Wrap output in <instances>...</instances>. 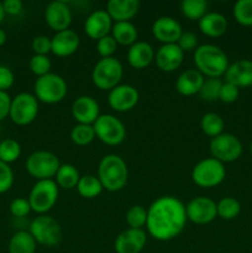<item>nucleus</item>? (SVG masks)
<instances>
[{
	"instance_id": "obj_1",
	"label": "nucleus",
	"mask_w": 252,
	"mask_h": 253,
	"mask_svg": "<svg viewBox=\"0 0 252 253\" xmlns=\"http://www.w3.org/2000/svg\"><path fill=\"white\" fill-rule=\"evenodd\" d=\"M185 205L178 198L160 197L147 209L146 227L158 241H169L182 234L187 224Z\"/></svg>"
},
{
	"instance_id": "obj_2",
	"label": "nucleus",
	"mask_w": 252,
	"mask_h": 253,
	"mask_svg": "<svg viewBox=\"0 0 252 253\" xmlns=\"http://www.w3.org/2000/svg\"><path fill=\"white\" fill-rule=\"evenodd\" d=\"M198 71L208 78H220L229 68V58L220 47L205 43L198 46L193 54Z\"/></svg>"
},
{
	"instance_id": "obj_3",
	"label": "nucleus",
	"mask_w": 252,
	"mask_h": 253,
	"mask_svg": "<svg viewBox=\"0 0 252 253\" xmlns=\"http://www.w3.org/2000/svg\"><path fill=\"white\" fill-rule=\"evenodd\" d=\"M98 178L108 192H119L127 184L128 168L118 155H106L98 167Z\"/></svg>"
},
{
	"instance_id": "obj_4",
	"label": "nucleus",
	"mask_w": 252,
	"mask_h": 253,
	"mask_svg": "<svg viewBox=\"0 0 252 253\" xmlns=\"http://www.w3.org/2000/svg\"><path fill=\"white\" fill-rule=\"evenodd\" d=\"M124 76V67L115 57L100 58L91 71V81L100 90L114 89L120 84Z\"/></svg>"
},
{
	"instance_id": "obj_5",
	"label": "nucleus",
	"mask_w": 252,
	"mask_h": 253,
	"mask_svg": "<svg viewBox=\"0 0 252 253\" xmlns=\"http://www.w3.org/2000/svg\"><path fill=\"white\" fill-rule=\"evenodd\" d=\"M68 86L63 77L56 73H48L36 79L34 84V95L41 103H61L67 95Z\"/></svg>"
},
{
	"instance_id": "obj_6",
	"label": "nucleus",
	"mask_w": 252,
	"mask_h": 253,
	"mask_svg": "<svg viewBox=\"0 0 252 253\" xmlns=\"http://www.w3.org/2000/svg\"><path fill=\"white\" fill-rule=\"evenodd\" d=\"M58 194V185L53 179L37 180L29 195L31 210L40 215H44L56 205Z\"/></svg>"
},
{
	"instance_id": "obj_7",
	"label": "nucleus",
	"mask_w": 252,
	"mask_h": 253,
	"mask_svg": "<svg viewBox=\"0 0 252 253\" xmlns=\"http://www.w3.org/2000/svg\"><path fill=\"white\" fill-rule=\"evenodd\" d=\"M25 167H26L27 173L35 179H52L56 177L61 167V162L53 152L42 150L31 153L27 157Z\"/></svg>"
},
{
	"instance_id": "obj_8",
	"label": "nucleus",
	"mask_w": 252,
	"mask_h": 253,
	"mask_svg": "<svg viewBox=\"0 0 252 253\" xmlns=\"http://www.w3.org/2000/svg\"><path fill=\"white\" fill-rule=\"evenodd\" d=\"M226 175L224 163L215 158H204L193 167L192 179L198 187L214 188L221 184Z\"/></svg>"
},
{
	"instance_id": "obj_9",
	"label": "nucleus",
	"mask_w": 252,
	"mask_h": 253,
	"mask_svg": "<svg viewBox=\"0 0 252 253\" xmlns=\"http://www.w3.org/2000/svg\"><path fill=\"white\" fill-rule=\"evenodd\" d=\"M29 232L37 244L44 247L57 246L62 240L61 225L49 215H40L32 220Z\"/></svg>"
},
{
	"instance_id": "obj_10",
	"label": "nucleus",
	"mask_w": 252,
	"mask_h": 253,
	"mask_svg": "<svg viewBox=\"0 0 252 253\" xmlns=\"http://www.w3.org/2000/svg\"><path fill=\"white\" fill-rule=\"evenodd\" d=\"M93 127L96 137L108 146L120 145L126 137L125 125L111 114H100Z\"/></svg>"
},
{
	"instance_id": "obj_11",
	"label": "nucleus",
	"mask_w": 252,
	"mask_h": 253,
	"mask_svg": "<svg viewBox=\"0 0 252 253\" xmlns=\"http://www.w3.org/2000/svg\"><path fill=\"white\" fill-rule=\"evenodd\" d=\"M39 114V100L34 94L20 93L12 98L9 118L19 126H26L34 123Z\"/></svg>"
},
{
	"instance_id": "obj_12",
	"label": "nucleus",
	"mask_w": 252,
	"mask_h": 253,
	"mask_svg": "<svg viewBox=\"0 0 252 253\" xmlns=\"http://www.w3.org/2000/svg\"><path fill=\"white\" fill-rule=\"evenodd\" d=\"M211 157L221 163H230L239 160L242 155V143L232 133H224L211 138L209 143Z\"/></svg>"
},
{
	"instance_id": "obj_13",
	"label": "nucleus",
	"mask_w": 252,
	"mask_h": 253,
	"mask_svg": "<svg viewBox=\"0 0 252 253\" xmlns=\"http://www.w3.org/2000/svg\"><path fill=\"white\" fill-rule=\"evenodd\" d=\"M185 214L193 224H210L217 216L216 203L208 197H195L185 205Z\"/></svg>"
},
{
	"instance_id": "obj_14",
	"label": "nucleus",
	"mask_w": 252,
	"mask_h": 253,
	"mask_svg": "<svg viewBox=\"0 0 252 253\" xmlns=\"http://www.w3.org/2000/svg\"><path fill=\"white\" fill-rule=\"evenodd\" d=\"M140 99V94L135 86L130 84H119L109 91L108 103L113 110L126 113L135 108Z\"/></svg>"
},
{
	"instance_id": "obj_15",
	"label": "nucleus",
	"mask_w": 252,
	"mask_h": 253,
	"mask_svg": "<svg viewBox=\"0 0 252 253\" xmlns=\"http://www.w3.org/2000/svg\"><path fill=\"white\" fill-rule=\"evenodd\" d=\"M72 10L67 2L62 0L49 2L44 10V20L49 29L59 32L63 30H68L72 24Z\"/></svg>"
},
{
	"instance_id": "obj_16",
	"label": "nucleus",
	"mask_w": 252,
	"mask_h": 253,
	"mask_svg": "<svg viewBox=\"0 0 252 253\" xmlns=\"http://www.w3.org/2000/svg\"><path fill=\"white\" fill-rule=\"evenodd\" d=\"M111 29H113V20L106 10L103 9L94 10L84 22V32L89 39L95 41L108 36L111 32Z\"/></svg>"
},
{
	"instance_id": "obj_17",
	"label": "nucleus",
	"mask_w": 252,
	"mask_h": 253,
	"mask_svg": "<svg viewBox=\"0 0 252 253\" xmlns=\"http://www.w3.org/2000/svg\"><path fill=\"white\" fill-rule=\"evenodd\" d=\"M147 244L143 229H127L115 240L114 250L116 253H141Z\"/></svg>"
},
{
	"instance_id": "obj_18",
	"label": "nucleus",
	"mask_w": 252,
	"mask_h": 253,
	"mask_svg": "<svg viewBox=\"0 0 252 253\" xmlns=\"http://www.w3.org/2000/svg\"><path fill=\"white\" fill-rule=\"evenodd\" d=\"M72 115L78 124L93 125L96 119L100 116L99 104L93 96H78L72 104Z\"/></svg>"
},
{
	"instance_id": "obj_19",
	"label": "nucleus",
	"mask_w": 252,
	"mask_h": 253,
	"mask_svg": "<svg viewBox=\"0 0 252 253\" xmlns=\"http://www.w3.org/2000/svg\"><path fill=\"white\" fill-rule=\"evenodd\" d=\"M183 30L179 22L170 16H161L152 24V35L163 44L177 43Z\"/></svg>"
},
{
	"instance_id": "obj_20",
	"label": "nucleus",
	"mask_w": 252,
	"mask_h": 253,
	"mask_svg": "<svg viewBox=\"0 0 252 253\" xmlns=\"http://www.w3.org/2000/svg\"><path fill=\"white\" fill-rule=\"evenodd\" d=\"M184 59V52L177 43L162 44L155 54V61L158 69L166 73L174 72L179 68Z\"/></svg>"
},
{
	"instance_id": "obj_21",
	"label": "nucleus",
	"mask_w": 252,
	"mask_h": 253,
	"mask_svg": "<svg viewBox=\"0 0 252 253\" xmlns=\"http://www.w3.org/2000/svg\"><path fill=\"white\" fill-rule=\"evenodd\" d=\"M52 53L57 57H69L76 53L81 44L78 34L73 30H63L54 34L51 39Z\"/></svg>"
},
{
	"instance_id": "obj_22",
	"label": "nucleus",
	"mask_w": 252,
	"mask_h": 253,
	"mask_svg": "<svg viewBox=\"0 0 252 253\" xmlns=\"http://www.w3.org/2000/svg\"><path fill=\"white\" fill-rule=\"evenodd\" d=\"M225 82L236 85L237 88H247L252 85V61L240 59L230 64L225 73Z\"/></svg>"
},
{
	"instance_id": "obj_23",
	"label": "nucleus",
	"mask_w": 252,
	"mask_h": 253,
	"mask_svg": "<svg viewBox=\"0 0 252 253\" xmlns=\"http://www.w3.org/2000/svg\"><path fill=\"white\" fill-rule=\"evenodd\" d=\"M204 76L198 69L190 68L185 69L175 81V89L180 95L192 96L199 94L203 84H204Z\"/></svg>"
},
{
	"instance_id": "obj_24",
	"label": "nucleus",
	"mask_w": 252,
	"mask_h": 253,
	"mask_svg": "<svg viewBox=\"0 0 252 253\" xmlns=\"http://www.w3.org/2000/svg\"><path fill=\"white\" fill-rule=\"evenodd\" d=\"M155 49L148 42L137 41L127 51V62L132 68L145 69L155 61Z\"/></svg>"
},
{
	"instance_id": "obj_25",
	"label": "nucleus",
	"mask_w": 252,
	"mask_h": 253,
	"mask_svg": "<svg viewBox=\"0 0 252 253\" xmlns=\"http://www.w3.org/2000/svg\"><path fill=\"white\" fill-rule=\"evenodd\" d=\"M138 9V0H109L106 4V12L115 22L130 21L137 15Z\"/></svg>"
},
{
	"instance_id": "obj_26",
	"label": "nucleus",
	"mask_w": 252,
	"mask_h": 253,
	"mask_svg": "<svg viewBox=\"0 0 252 253\" xmlns=\"http://www.w3.org/2000/svg\"><path fill=\"white\" fill-rule=\"evenodd\" d=\"M198 22L200 32L208 37H220L227 30V19L220 12H207Z\"/></svg>"
},
{
	"instance_id": "obj_27",
	"label": "nucleus",
	"mask_w": 252,
	"mask_h": 253,
	"mask_svg": "<svg viewBox=\"0 0 252 253\" xmlns=\"http://www.w3.org/2000/svg\"><path fill=\"white\" fill-rule=\"evenodd\" d=\"M111 36L116 41V43L121 46H132L137 42L138 32L135 25L131 21L115 22L111 29Z\"/></svg>"
},
{
	"instance_id": "obj_28",
	"label": "nucleus",
	"mask_w": 252,
	"mask_h": 253,
	"mask_svg": "<svg viewBox=\"0 0 252 253\" xmlns=\"http://www.w3.org/2000/svg\"><path fill=\"white\" fill-rule=\"evenodd\" d=\"M9 253H35L37 242L29 231H17L9 241Z\"/></svg>"
},
{
	"instance_id": "obj_29",
	"label": "nucleus",
	"mask_w": 252,
	"mask_h": 253,
	"mask_svg": "<svg viewBox=\"0 0 252 253\" xmlns=\"http://www.w3.org/2000/svg\"><path fill=\"white\" fill-rule=\"evenodd\" d=\"M54 178H56L54 182L57 183L59 188L69 190L77 188V184H78L79 179H81V175H79L78 169L73 165L64 163V165H61Z\"/></svg>"
},
{
	"instance_id": "obj_30",
	"label": "nucleus",
	"mask_w": 252,
	"mask_h": 253,
	"mask_svg": "<svg viewBox=\"0 0 252 253\" xmlns=\"http://www.w3.org/2000/svg\"><path fill=\"white\" fill-rule=\"evenodd\" d=\"M103 189V184L99 178L91 174H85L81 177L78 184H77V190L84 199H94V198L99 197Z\"/></svg>"
},
{
	"instance_id": "obj_31",
	"label": "nucleus",
	"mask_w": 252,
	"mask_h": 253,
	"mask_svg": "<svg viewBox=\"0 0 252 253\" xmlns=\"http://www.w3.org/2000/svg\"><path fill=\"white\" fill-rule=\"evenodd\" d=\"M224 119L216 113L204 114L202 120H200V128H202V131L205 135L211 138L221 135L222 131H224Z\"/></svg>"
},
{
	"instance_id": "obj_32",
	"label": "nucleus",
	"mask_w": 252,
	"mask_h": 253,
	"mask_svg": "<svg viewBox=\"0 0 252 253\" xmlns=\"http://www.w3.org/2000/svg\"><path fill=\"white\" fill-rule=\"evenodd\" d=\"M180 11L187 19L199 21L208 12V2L205 0H183L180 2Z\"/></svg>"
},
{
	"instance_id": "obj_33",
	"label": "nucleus",
	"mask_w": 252,
	"mask_h": 253,
	"mask_svg": "<svg viewBox=\"0 0 252 253\" xmlns=\"http://www.w3.org/2000/svg\"><path fill=\"white\" fill-rule=\"evenodd\" d=\"M217 216L222 220H232L239 216L241 211V205L239 200L232 197H225L216 203Z\"/></svg>"
},
{
	"instance_id": "obj_34",
	"label": "nucleus",
	"mask_w": 252,
	"mask_h": 253,
	"mask_svg": "<svg viewBox=\"0 0 252 253\" xmlns=\"http://www.w3.org/2000/svg\"><path fill=\"white\" fill-rule=\"evenodd\" d=\"M21 156V146L14 138H5L0 142V161L6 165L15 162Z\"/></svg>"
},
{
	"instance_id": "obj_35",
	"label": "nucleus",
	"mask_w": 252,
	"mask_h": 253,
	"mask_svg": "<svg viewBox=\"0 0 252 253\" xmlns=\"http://www.w3.org/2000/svg\"><path fill=\"white\" fill-rule=\"evenodd\" d=\"M95 131L93 125H84V124H77L71 131V140L77 146H86L91 143L95 138Z\"/></svg>"
},
{
	"instance_id": "obj_36",
	"label": "nucleus",
	"mask_w": 252,
	"mask_h": 253,
	"mask_svg": "<svg viewBox=\"0 0 252 253\" xmlns=\"http://www.w3.org/2000/svg\"><path fill=\"white\" fill-rule=\"evenodd\" d=\"M147 222V210L142 205H133L126 212V224L128 229H142Z\"/></svg>"
},
{
	"instance_id": "obj_37",
	"label": "nucleus",
	"mask_w": 252,
	"mask_h": 253,
	"mask_svg": "<svg viewBox=\"0 0 252 253\" xmlns=\"http://www.w3.org/2000/svg\"><path fill=\"white\" fill-rule=\"evenodd\" d=\"M234 17L242 26H252V0H239L235 2Z\"/></svg>"
},
{
	"instance_id": "obj_38",
	"label": "nucleus",
	"mask_w": 252,
	"mask_h": 253,
	"mask_svg": "<svg viewBox=\"0 0 252 253\" xmlns=\"http://www.w3.org/2000/svg\"><path fill=\"white\" fill-rule=\"evenodd\" d=\"M222 82L220 78H208L204 81L202 89L199 91V96L205 101H215L219 99L220 90H221Z\"/></svg>"
},
{
	"instance_id": "obj_39",
	"label": "nucleus",
	"mask_w": 252,
	"mask_h": 253,
	"mask_svg": "<svg viewBox=\"0 0 252 253\" xmlns=\"http://www.w3.org/2000/svg\"><path fill=\"white\" fill-rule=\"evenodd\" d=\"M51 59L48 56H41V54H34L29 62V68L37 78L43 77L51 73Z\"/></svg>"
},
{
	"instance_id": "obj_40",
	"label": "nucleus",
	"mask_w": 252,
	"mask_h": 253,
	"mask_svg": "<svg viewBox=\"0 0 252 253\" xmlns=\"http://www.w3.org/2000/svg\"><path fill=\"white\" fill-rule=\"evenodd\" d=\"M116 49H118V43H116V41L111 35H108V36L96 41V52H98V54L101 58L113 57Z\"/></svg>"
},
{
	"instance_id": "obj_41",
	"label": "nucleus",
	"mask_w": 252,
	"mask_h": 253,
	"mask_svg": "<svg viewBox=\"0 0 252 253\" xmlns=\"http://www.w3.org/2000/svg\"><path fill=\"white\" fill-rule=\"evenodd\" d=\"M14 184V172L9 165L0 161V194L9 192Z\"/></svg>"
},
{
	"instance_id": "obj_42",
	"label": "nucleus",
	"mask_w": 252,
	"mask_h": 253,
	"mask_svg": "<svg viewBox=\"0 0 252 253\" xmlns=\"http://www.w3.org/2000/svg\"><path fill=\"white\" fill-rule=\"evenodd\" d=\"M31 48L35 54H41V56H48L49 52H52V41L49 37L44 35H40L32 40Z\"/></svg>"
},
{
	"instance_id": "obj_43",
	"label": "nucleus",
	"mask_w": 252,
	"mask_h": 253,
	"mask_svg": "<svg viewBox=\"0 0 252 253\" xmlns=\"http://www.w3.org/2000/svg\"><path fill=\"white\" fill-rule=\"evenodd\" d=\"M30 211H31V207H30L29 199L16 198L10 204V212L15 217H25L30 214Z\"/></svg>"
},
{
	"instance_id": "obj_44",
	"label": "nucleus",
	"mask_w": 252,
	"mask_h": 253,
	"mask_svg": "<svg viewBox=\"0 0 252 253\" xmlns=\"http://www.w3.org/2000/svg\"><path fill=\"white\" fill-rule=\"evenodd\" d=\"M240 95V89L237 88L236 85L231 83H222L221 86V90H220V96H219V100H221L222 103L225 104H231L235 103L237 100Z\"/></svg>"
},
{
	"instance_id": "obj_45",
	"label": "nucleus",
	"mask_w": 252,
	"mask_h": 253,
	"mask_svg": "<svg viewBox=\"0 0 252 253\" xmlns=\"http://www.w3.org/2000/svg\"><path fill=\"white\" fill-rule=\"evenodd\" d=\"M177 44L179 46V48L182 49L183 52H189L193 51V49H197L198 48V37L197 35L193 34V32L187 31V32H183L182 36L179 37L178 40Z\"/></svg>"
},
{
	"instance_id": "obj_46",
	"label": "nucleus",
	"mask_w": 252,
	"mask_h": 253,
	"mask_svg": "<svg viewBox=\"0 0 252 253\" xmlns=\"http://www.w3.org/2000/svg\"><path fill=\"white\" fill-rule=\"evenodd\" d=\"M14 73L5 66H0V91H7L14 84Z\"/></svg>"
},
{
	"instance_id": "obj_47",
	"label": "nucleus",
	"mask_w": 252,
	"mask_h": 253,
	"mask_svg": "<svg viewBox=\"0 0 252 253\" xmlns=\"http://www.w3.org/2000/svg\"><path fill=\"white\" fill-rule=\"evenodd\" d=\"M11 100V96L9 95L7 91H0V121H2L9 116Z\"/></svg>"
},
{
	"instance_id": "obj_48",
	"label": "nucleus",
	"mask_w": 252,
	"mask_h": 253,
	"mask_svg": "<svg viewBox=\"0 0 252 253\" xmlns=\"http://www.w3.org/2000/svg\"><path fill=\"white\" fill-rule=\"evenodd\" d=\"M2 6H4L5 14L15 16V15H19L21 12L24 5H22L21 0H4Z\"/></svg>"
},
{
	"instance_id": "obj_49",
	"label": "nucleus",
	"mask_w": 252,
	"mask_h": 253,
	"mask_svg": "<svg viewBox=\"0 0 252 253\" xmlns=\"http://www.w3.org/2000/svg\"><path fill=\"white\" fill-rule=\"evenodd\" d=\"M6 32L4 31V30L1 29V27H0V47L2 46V44L5 43V42H6Z\"/></svg>"
},
{
	"instance_id": "obj_50",
	"label": "nucleus",
	"mask_w": 252,
	"mask_h": 253,
	"mask_svg": "<svg viewBox=\"0 0 252 253\" xmlns=\"http://www.w3.org/2000/svg\"><path fill=\"white\" fill-rule=\"evenodd\" d=\"M5 10H4V6H2V1H0V24L2 22V20H4L5 17Z\"/></svg>"
},
{
	"instance_id": "obj_51",
	"label": "nucleus",
	"mask_w": 252,
	"mask_h": 253,
	"mask_svg": "<svg viewBox=\"0 0 252 253\" xmlns=\"http://www.w3.org/2000/svg\"><path fill=\"white\" fill-rule=\"evenodd\" d=\"M250 152H251L252 155V141H251V145H250Z\"/></svg>"
}]
</instances>
